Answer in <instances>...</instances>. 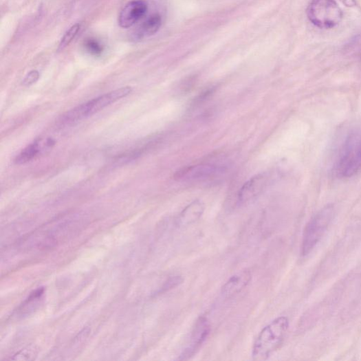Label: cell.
I'll list each match as a JSON object with an SVG mask.
<instances>
[{"instance_id": "6da1fadb", "label": "cell", "mask_w": 361, "mask_h": 361, "mask_svg": "<svg viewBox=\"0 0 361 361\" xmlns=\"http://www.w3.org/2000/svg\"><path fill=\"white\" fill-rule=\"evenodd\" d=\"M289 327L285 316L276 318L259 333L253 347L252 355L256 360H265L283 344Z\"/></svg>"}, {"instance_id": "7a4b0ae2", "label": "cell", "mask_w": 361, "mask_h": 361, "mask_svg": "<svg viewBox=\"0 0 361 361\" xmlns=\"http://www.w3.org/2000/svg\"><path fill=\"white\" fill-rule=\"evenodd\" d=\"M361 170V130L349 133L340 148L336 164V172L340 178L354 177Z\"/></svg>"}, {"instance_id": "3957f363", "label": "cell", "mask_w": 361, "mask_h": 361, "mask_svg": "<svg viewBox=\"0 0 361 361\" xmlns=\"http://www.w3.org/2000/svg\"><path fill=\"white\" fill-rule=\"evenodd\" d=\"M133 89L130 87H123L94 98L71 109L60 120L64 125L71 124L89 118L105 107L130 95Z\"/></svg>"}, {"instance_id": "277c9868", "label": "cell", "mask_w": 361, "mask_h": 361, "mask_svg": "<svg viewBox=\"0 0 361 361\" xmlns=\"http://www.w3.org/2000/svg\"><path fill=\"white\" fill-rule=\"evenodd\" d=\"M336 215V208L328 204L317 212L304 229L301 244V255H309L320 241Z\"/></svg>"}, {"instance_id": "5b68a950", "label": "cell", "mask_w": 361, "mask_h": 361, "mask_svg": "<svg viewBox=\"0 0 361 361\" xmlns=\"http://www.w3.org/2000/svg\"><path fill=\"white\" fill-rule=\"evenodd\" d=\"M309 20L320 30H331L343 19V12L336 0H312L307 11Z\"/></svg>"}, {"instance_id": "8992f818", "label": "cell", "mask_w": 361, "mask_h": 361, "mask_svg": "<svg viewBox=\"0 0 361 361\" xmlns=\"http://www.w3.org/2000/svg\"><path fill=\"white\" fill-rule=\"evenodd\" d=\"M228 166L220 162H202L184 166L175 175V179L180 182H207L225 174Z\"/></svg>"}, {"instance_id": "52a82bcc", "label": "cell", "mask_w": 361, "mask_h": 361, "mask_svg": "<svg viewBox=\"0 0 361 361\" xmlns=\"http://www.w3.org/2000/svg\"><path fill=\"white\" fill-rule=\"evenodd\" d=\"M210 332V326L208 320L204 317L200 318L193 327L188 346L182 353L179 360H188L195 355L207 340Z\"/></svg>"}, {"instance_id": "ba28073f", "label": "cell", "mask_w": 361, "mask_h": 361, "mask_svg": "<svg viewBox=\"0 0 361 361\" xmlns=\"http://www.w3.org/2000/svg\"><path fill=\"white\" fill-rule=\"evenodd\" d=\"M268 183L265 174H259L248 180L237 194V204L242 206L256 199L263 193Z\"/></svg>"}, {"instance_id": "9c48e42d", "label": "cell", "mask_w": 361, "mask_h": 361, "mask_svg": "<svg viewBox=\"0 0 361 361\" xmlns=\"http://www.w3.org/2000/svg\"><path fill=\"white\" fill-rule=\"evenodd\" d=\"M148 4L144 0H133L122 10L118 19L120 27L129 29L143 19L148 12Z\"/></svg>"}, {"instance_id": "30bf717a", "label": "cell", "mask_w": 361, "mask_h": 361, "mask_svg": "<svg viewBox=\"0 0 361 361\" xmlns=\"http://www.w3.org/2000/svg\"><path fill=\"white\" fill-rule=\"evenodd\" d=\"M54 145L52 138H39L33 144L25 147L16 157L15 162L23 164L29 162Z\"/></svg>"}, {"instance_id": "8fae6325", "label": "cell", "mask_w": 361, "mask_h": 361, "mask_svg": "<svg viewBox=\"0 0 361 361\" xmlns=\"http://www.w3.org/2000/svg\"><path fill=\"white\" fill-rule=\"evenodd\" d=\"M252 273L248 270H243L235 274L221 287V295L226 298L234 296L242 292L252 281Z\"/></svg>"}, {"instance_id": "7c38bea8", "label": "cell", "mask_w": 361, "mask_h": 361, "mask_svg": "<svg viewBox=\"0 0 361 361\" xmlns=\"http://www.w3.org/2000/svg\"><path fill=\"white\" fill-rule=\"evenodd\" d=\"M205 211L204 204L196 200L188 204L179 215L176 219L177 226L188 227L195 223L203 215Z\"/></svg>"}, {"instance_id": "4fadbf2b", "label": "cell", "mask_w": 361, "mask_h": 361, "mask_svg": "<svg viewBox=\"0 0 361 361\" xmlns=\"http://www.w3.org/2000/svg\"><path fill=\"white\" fill-rule=\"evenodd\" d=\"M162 25V17L154 14L146 19L133 33V39L140 41L155 34Z\"/></svg>"}, {"instance_id": "5bb4252c", "label": "cell", "mask_w": 361, "mask_h": 361, "mask_svg": "<svg viewBox=\"0 0 361 361\" xmlns=\"http://www.w3.org/2000/svg\"><path fill=\"white\" fill-rule=\"evenodd\" d=\"M44 293V289L41 288L38 289L34 292L29 298H28L24 303L21 305L18 310V313L23 316L27 311H29V309H32L34 304H37L39 301L41 299Z\"/></svg>"}, {"instance_id": "9a60e30c", "label": "cell", "mask_w": 361, "mask_h": 361, "mask_svg": "<svg viewBox=\"0 0 361 361\" xmlns=\"http://www.w3.org/2000/svg\"><path fill=\"white\" fill-rule=\"evenodd\" d=\"M80 24L76 23L69 28L61 39L58 50H63L68 47L75 39L80 30Z\"/></svg>"}, {"instance_id": "2e32d148", "label": "cell", "mask_w": 361, "mask_h": 361, "mask_svg": "<svg viewBox=\"0 0 361 361\" xmlns=\"http://www.w3.org/2000/svg\"><path fill=\"white\" fill-rule=\"evenodd\" d=\"M83 47L88 53L96 57L100 56L104 50L102 45L94 38L86 39L83 43Z\"/></svg>"}, {"instance_id": "e0dca14e", "label": "cell", "mask_w": 361, "mask_h": 361, "mask_svg": "<svg viewBox=\"0 0 361 361\" xmlns=\"http://www.w3.org/2000/svg\"><path fill=\"white\" fill-rule=\"evenodd\" d=\"M40 74L37 70H32L25 76L23 80V85L25 87H30L38 81Z\"/></svg>"}, {"instance_id": "ac0fdd59", "label": "cell", "mask_w": 361, "mask_h": 361, "mask_svg": "<svg viewBox=\"0 0 361 361\" xmlns=\"http://www.w3.org/2000/svg\"><path fill=\"white\" fill-rule=\"evenodd\" d=\"M184 280L181 276H175L173 277H171V278L166 282L165 285L164 286V291H168L169 289H172L175 287H177V286H179L182 283Z\"/></svg>"}, {"instance_id": "d6986e66", "label": "cell", "mask_w": 361, "mask_h": 361, "mask_svg": "<svg viewBox=\"0 0 361 361\" xmlns=\"http://www.w3.org/2000/svg\"><path fill=\"white\" fill-rule=\"evenodd\" d=\"M214 92L213 89H209L204 93L201 94L195 100H194L192 105L193 106H197L199 105L201 103H203L207 98L210 97V96Z\"/></svg>"}, {"instance_id": "ffe728a7", "label": "cell", "mask_w": 361, "mask_h": 361, "mask_svg": "<svg viewBox=\"0 0 361 361\" xmlns=\"http://www.w3.org/2000/svg\"><path fill=\"white\" fill-rule=\"evenodd\" d=\"M344 5L347 7H354L355 6V0H341Z\"/></svg>"}]
</instances>
